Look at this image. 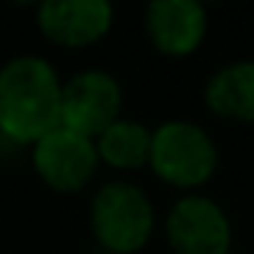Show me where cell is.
Masks as SVG:
<instances>
[{
    "label": "cell",
    "instance_id": "1",
    "mask_svg": "<svg viewBox=\"0 0 254 254\" xmlns=\"http://www.w3.org/2000/svg\"><path fill=\"white\" fill-rule=\"evenodd\" d=\"M63 82L50 61L39 55L11 58L0 68V137L36 145L61 126Z\"/></svg>",
    "mask_w": 254,
    "mask_h": 254
},
{
    "label": "cell",
    "instance_id": "2",
    "mask_svg": "<svg viewBox=\"0 0 254 254\" xmlns=\"http://www.w3.org/2000/svg\"><path fill=\"white\" fill-rule=\"evenodd\" d=\"M90 224L99 246L110 254H134L150 241L156 210L148 194L128 181H112L96 191Z\"/></svg>",
    "mask_w": 254,
    "mask_h": 254
},
{
    "label": "cell",
    "instance_id": "3",
    "mask_svg": "<svg viewBox=\"0 0 254 254\" xmlns=\"http://www.w3.org/2000/svg\"><path fill=\"white\" fill-rule=\"evenodd\" d=\"M148 164L170 186L197 189L216 172L219 150L202 126L191 121H167L153 131Z\"/></svg>",
    "mask_w": 254,
    "mask_h": 254
},
{
    "label": "cell",
    "instance_id": "4",
    "mask_svg": "<svg viewBox=\"0 0 254 254\" xmlns=\"http://www.w3.org/2000/svg\"><path fill=\"white\" fill-rule=\"evenodd\" d=\"M123 90L107 71L74 74L61 90V126L96 139L121 118Z\"/></svg>",
    "mask_w": 254,
    "mask_h": 254
},
{
    "label": "cell",
    "instance_id": "5",
    "mask_svg": "<svg viewBox=\"0 0 254 254\" xmlns=\"http://www.w3.org/2000/svg\"><path fill=\"white\" fill-rule=\"evenodd\" d=\"M167 241L175 254H227L232 227L219 202L202 194H189L167 213Z\"/></svg>",
    "mask_w": 254,
    "mask_h": 254
},
{
    "label": "cell",
    "instance_id": "6",
    "mask_svg": "<svg viewBox=\"0 0 254 254\" xmlns=\"http://www.w3.org/2000/svg\"><path fill=\"white\" fill-rule=\"evenodd\" d=\"M33 167L55 191H79L96 175V142L66 126L52 128L33 145Z\"/></svg>",
    "mask_w": 254,
    "mask_h": 254
},
{
    "label": "cell",
    "instance_id": "7",
    "mask_svg": "<svg viewBox=\"0 0 254 254\" xmlns=\"http://www.w3.org/2000/svg\"><path fill=\"white\" fill-rule=\"evenodd\" d=\"M112 17L115 11L104 0H52L41 3L36 14L41 33L55 44L71 50L104 39L112 28Z\"/></svg>",
    "mask_w": 254,
    "mask_h": 254
},
{
    "label": "cell",
    "instance_id": "8",
    "mask_svg": "<svg viewBox=\"0 0 254 254\" xmlns=\"http://www.w3.org/2000/svg\"><path fill=\"white\" fill-rule=\"evenodd\" d=\"M145 30L164 55H189L205 39L208 14L194 0H156L145 8Z\"/></svg>",
    "mask_w": 254,
    "mask_h": 254
},
{
    "label": "cell",
    "instance_id": "9",
    "mask_svg": "<svg viewBox=\"0 0 254 254\" xmlns=\"http://www.w3.org/2000/svg\"><path fill=\"white\" fill-rule=\"evenodd\" d=\"M205 101L221 118L254 123V61H235L205 85Z\"/></svg>",
    "mask_w": 254,
    "mask_h": 254
},
{
    "label": "cell",
    "instance_id": "10",
    "mask_svg": "<svg viewBox=\"0 0 254 254\" xmlns=\"http://www.w3.org/2000/svg\"><path fill=\"white\" fill-rule=\"evenodd\" d=\"M93 142H96L99 161L115 167V170H137V167L148 164V159H150L153 131L139 121L118 118Z\"/></svg>",
    "mask_w": 254,
    "mask_h": 254
}]
</instances>
